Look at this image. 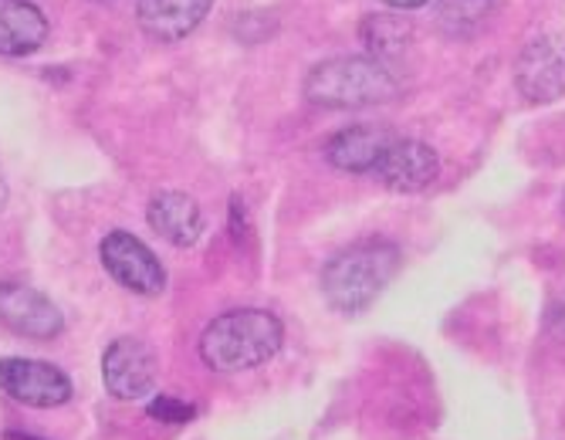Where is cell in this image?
Instances as JSON below:
<instances>
[{
    "label": "cell",
    "mask_w": 565,
    "mask_h": 440,
    "mask_svg": "<svg viewBox=\"0 0 565 440\" xmlns=\"http://www.w3.org/2000/svg\"><path fill=\"white\" fill-rule=\"evenodd\" d=\"M285 346V325L265 309H237L214 319L200 335V359L214 373H244L271 363Z\"/></svg>",
    "instance_id": "6da1fadb"
},
{
    "label": "cell",
    "mask_w": 565,
    "mask_h": 440,
    "mask_svg": "<svg viewBox=\"0 0 565 440\" xmlns=\"http://www.w3.org/2000/svg\"><path fill=\"white\" fill-rule=\"evenodd\" d=\"M399 92V75L370 55L329 58L305 78V99L319 109H370L393 103Z\"/></svg>",
    "instance_id": "7a4b0ae2"
},
{
    "label": "cell",
    "mask_w": 565,
    "mask_h": 440,
    "mask_svg": "<svg viewBox=\"0 0 565 440\" xmlns=\"http://www.w3.org/2000/svg\"><path fill=\"white\" fill-rule=\"evenodd\" d=\"M399 265L403 258L390 240L352 244L322 268V291L335 312L359 315L383 296V288L393 281Z\"/></svg>",
    "instance_id": "3957f363"
},
{
    "label": "cell",
    "mask_w": 565,
    "mask_h": 440,
    "mask_svg": "<svg viewBox=\"0 0 565 440\" xmlns=\"http://www.w3.org/2000/svg\"><path fill=\"white\" fill-rule=\"evenodd\" d=\"M102 265H106L113 281L136 291V296L157 299L167 288L163 261L152 255L139 237H132L126 230H113L106 240H102Z\"/></svg>",
    "instance_id": "277c9868"
},
{
    "label": "cell",
    "mask_w": 565,
    "mask_h": 440,
    "mask_svg": "<svg viewBox=\"0 0 565 440\" xmlns=\"http://www.w3.org/2000/svg\"><path fill=\"white\" fill-rule=\"evenodd\" d=\"M102 379L116 400H142L160 379V359L149 342L122 335L102 356Z\"/></svg>",
    "instance_id": "5b68a950"
},
{
    "label": "cell",
    "mask_w": 565,
    "mask_h": 440,
    "mask_svg": "<svg viewBox=\"0 0 565 440\" xmlns=\"http://www.w3.org/2000/svg\"><path fill=\"white\" fill-rule=\"evenodd\" d=\"M515 85L532 106H548L565 95V34H542L515 65Z\"/></svg>",
    "instance_id": "8992f818"
},
{
    "label": "cell",
    "mask_w": 565,
    "mask_h": 440,
    "mask_svg": "<svg viewBox=\"0 0 565 440\" xmlns=\"http://www.w3.org/2000/svg\"><path fill=\"white\" fill-rule=\"evenodd\" d=\"M0 389L24 407H62L72 400V379L41 359H0Z\"/></svg>",
    "instance_id": "52a82bcc"
},
{
    "label": "cell",
    "mask_w": 565,
    "mask_h": 440,
    "mask_svg": "<svg viewBox=\"0 0 565 440\" xmlns=\"http://www.w3.org/2000/svg\"><path fill=\"white\" fill-rule=\"evenodd\" d=\"M373 176L396 193H420L427 190L437 176H440V157L434 146L409 139V136H396L386 153L380 157Z\"/></svg>",
    "instance_id": "ba28073f"
},
{
    "label": "cell",
    "mask_w": 565,
    "mask_h": 440,
    "mask_svg": "<svg viewBox=\"0 0 565 440\" xmlns=\"http://www.w3.org/2000/svg\"><path fill=\"white\" fill-rule=\"evenodd\" d=\"M0 322L28 339H55L65 329L62 309L38 288L18 281L0 285Z\"/></svg>",
    "instance_id": "9c48e42d"
},
{
    "label": "cell",
    "mask_w": 565,
    "mask_h": 440,
    "mask_svg": "<svg viewBox=\"0 0 565 440\" xmlns=\"http://www.w3.org/2000/svg\"><path fill=\"white\" fill-rule=\"evenodd\" d=\"M393 139H396V132L380 122L345 126L329 139L326 160L342 173H373Z\"/></svg>",
    "instance_id": "30bf717a"
},
{
    "label": "cell",
    "mask_w": 565,
    "mask_h": 440,
    "mask_svg": "<svg viewBox=\"0 0 565 440\" xmlns=\"http://www.w3.org/2000/svg\"><path fill=\"white\" fill-rule=\"evenodd\" d=\"M214 0H136L139 28L157 41H183L211 14Z\"/></svg>",
    "instance_id": "8fae6325"
},
{
    "label": "cell",
    "mask_w": 565,
    "mask_h": 440,
    "mask_svg": "<svg viewBox=\"0 0 565 440\" xmlns=\"http://www.w3.org/2000/svg\"><path fill=\"white\" fill-rule=\"evenodd\" d=\"M146 221L163 240H170L173 248H193L203 234V214L200 204L183 190H167L157 193L146 207Z\"/></svg>",
    "instance_id": "7c38bea8"
},
{
    "label": "cell",
    "mask_w": 565,
    "mask_h": 440,
    "mask_svg": "<svg viewBox=\"0 0 565 440\" xmlns=\"http://www.w3.org/2000/svg\"><path fill=\"white\" fill-rule=\"evenodd\" d=\"M47 21L28 0H0V55L24 58L44 44Z\"/></svg>",
    "instance_id": "4fadbf2b"
},
{
    "label": "cell",
    "mask_w": 565,
    "mask_h": 440,
    "mask_svg": "<svg viewBox=\"0 0 565 440\" xmlns=\"http://www.w3.org/2000/svg\"><path fill=\"white\" fill-rule=\"evenodd\" d=\"M359 41H363L370 58L396 72V65L414 47V24L399 14H366L363 24H359Z\"/></svg>",
    "instance_id": "5bb4252c"
},
{
    "label": "cell",
    "mask_w": 565,
    "mask_h": 440,
    "mask_svg": "<svg viewBox=\"0 0 565 440\" xmlns=\"http://www.w3.org/2000/svg\"><path fill=\"white\" fill-rule=\"evenodd\" d=\"M494 11L498 0H437V24L454 37H468L478 34Z\"/></svg>",
    "instance_id": "9a60e30c"
},
{
    "label": "cell",
    "mask_w": 565,
    "mask_h": 440,
    "mask_svg": "<svg viewBox=\"0 0 565 440\" xmlns=\"http://www.w3.org/2000/svg\"><path fill=\"white\" fill-rule=\"evenodd\" d=\"M193 414L196 410L190 404H180L173 397H157L149 404V417L160 420V423H186V420H193Z\"/></svg>",
    "instance_id": "2e32d148"
},
{
    "label": "cell",
    "mask_w": 565,
    "mask_h": 440,
    "mask_svg": "<svg viewBox=\"0 0 565 440\" xmlns=\"http://www.w3.org/2000/svg\"><path fill=\"white\" fill-rule=\"evenodd\" d=\"M548 325H552V329H555V332L565 339V299L552 305V319H548Z\"/></svg>",
    "instance_id": "e0dca14e"
},
{
    "label": "cell",
    "mask_w": 565,
    "mask_h": 440,
    "mask_svg": "<svg viewBox=\"0 0 565 440\" xmlns=\"http://www.w3.org/2000/svg\"><path fill=\"white\" fill-rule=\"evenodd\" d=\"M383 4H390L393 11H417V8L430 4V0H383Z\"/></svg>",
    "instance_id": "ac0fdd59"
},
{
    "label": "cell",
    "mask_w": 565,
    "mask_h": 440,
    "mask_svg": "<svg viewBox=\"0 0 565 440\" xmlns=\"http://www.w3.org/2000/svg\"><path fill=\"white\" fill-rule=\"evenodd\" d=\"M4 204H8V180L0 173V211H4Z\"/></svg>",
    "instance_id": "d6986e66"
},
{
    "label": "cell",
    "mask_w": 565,
    "mask_h": 440,
    "mask_svg": "<svg viewBox=\"0 0 565 440\" xmlns=\"http://www.w3.org/2000/svg\"><path fill=\"white\" fill-rule=\"evenodd\" d=\"M14 440H41V437H28V433H11Z\"/></svg>",
    "instance_id": "ffe728a7"
}]
</instances>
